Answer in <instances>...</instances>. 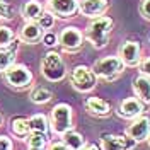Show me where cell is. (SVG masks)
I'll return each instance as SVG.
<instances>
[{
	"label": "cell",
	"instance_id": "9",
	"mask_svg": "<svg viewBox=\"0 0 150 150\" xmlns=\"http://www.w3.org/2000/svg\"><path fill=\"white\" fill-rule=\"evenodd\" d=\"M48 10L55 17L70 19L79 12V0H48Z\"/></svg>",
	"mask_w": 150,
	"mask_h": 150
},
{
	"label": "cell",
	"instance_id": "6",
	"mask_svg": "<svg viewBox=\"0 0 150 150\" xmlns=\"http://www.w3.org/2000/svg\"><path fill=\"white\" fill-rule=\"evenodd\" d=\"M70 82L74 85L75 91L79 92H91L96 84H97V77L89 67L79 65L74 68V72L70 75Z\"/></svg>",
	"mask_w": 150,
	"mask_h": 150
},
{
	"label": "cell",
	"instance_id": "14",
	"mask_svg": "<svg viewBox=\"0 0 150 150\" xmlns=\"http://www.w3.org/2000/svg\"><path fill=\"white\" fill-rule=\"evenodd\" d=\"M19 38L26 45H36L38 41H41V38H43V29L39 28V24L36 21H28L21 29Z\"/></svg>",
	"mask_w": 150,
	"mask_h": 150
},
{
	"label": "cell",
	"instance_id": "3",
	"mask_svg": "<svg viewBox=\"0 0 150 150\" xmlns=\"http://www.w3.org/2000/svg\"><path fill=\"white\" fill-rule=\"evenodd\" d=\"M50 126L53 133L56 135H63L68 130L74 128V123H72V108L65 103L56 104L55 108L51 109V118H50Z\"/></svg>",
	"mask_w": 150,
	"mask_h": 150
},
{
	"label": "cell",
	"instance_id": "17",
	"mask_svg": "<svg viewBox=\"0 0 150 150\" xmlns=\"http://www.w3.org/2000/svg\"><path fill=\"white\" fill-rule=\"evenodd\" d=\"M43 5H41V2H38V0H28L24 5H22V9H21V14H22V17L26 19V21H38V17L43 14Z\"/></svg>",
	"mask_w": 150,
	"mask_h": 150
},
{
	"label": "cell",
	"instance_id": "27",
	"mask_svg": "<svg viewBox=\"0 0 150 150\" xmlns=\"http://www.w3.org/2000/svg\"><path fill=\"white\" fill-rule=\"evenodd\" d=\"M41 41H43V45L46 48H53L58 45V36H56L55 33H46V34H43Z\"/></svg>",
	"mask_w": 150,
	"mask_h": 150
},
{
	"label": "cell",
	"instance_id": "26",
	"mask_svg": "<svg viewBox=\"0 0 150 150\" xmlns=\"http://www.w3.org/2000/svg\"><path fill=\"white\" fill-rule=\"evenodd\" d=\"M14 17V9L10 7L7 2L0 0V21H9Z\"/></svg>",
	"mask_w": 150,
	"mask_h": 150
},
{
	"label": "cell",
	"instance_id": "34",
	"mask_svg": "<svg viewBox=\"0 0 150 150\" xmlns=\"http://www.w3.org/2000/svg\"><path fill=\"white\" fill-rule=\"evenodd\" d=\"M147 140H149V145H150V135H149V138H147Z\"/></svg>",
	"mask_w": 150,
	"mask_h": 150
},
{
	"label": "cell",
	"instance_id": "16",
	"mask_svg": "<svg viewBox=\"0 0 150 150\" xmlns=\"http://www.w3.org/2000/svg\"><path fill=\"white\" fill-rule=\"evenodd\" d=\"M85 108H87V111L94 114V116H108L109 112H111V108H109V104L106 103L104 99H99V97H89V99H85Z\"/></svg>",
	"mask_w": 150,
	"mask_h": 150
},
{
	"label": "cell",
	"instance_id": "23",
	"mask_svg": "<svg viewBox=\"0 0 150 150\" xmlns=\"http://www.w3.org/2000/svg\"><path fill=\"white\" fill-rule=\"evenodd\" d=\"M12 63H16V53H14V50L0 48V74L5 72Z\"/></svg>",
	"mask_w": 150,
	"mask_h": 150
},
{
	"label": "cell",
	"instance_id": "5",
	"mask_svg": "<svg viewBox=\"0 0 150 150\" xmlns=\"http://www.w3.org/2000/svg\"><path fill=\"white\" fill-rule=\"evenodd\" d=\"M5 82L14 87V89H26L33 82V74L26 65L21 63H12V65L4 72Z\"/></svg>",
	"mask_w": 150,
	"mask_h": 150
},
{
	"label": "cell",
	"instance_id": "35",
	"mask_svg": "<svg viewBox=\"0 0 150 150\" xmlns=\"http://www.w3.org/2000/svg\"><path fill=\"white\" fill-rule=\"evenodd\" d=\"M28 150H36V149H28Z\"/></svg>",
	"mask_w": 150,
	"mask_h": 150
},
{
	"label": "cell",
	"instance_id": "13",
	"mask_svg": "<svg viewBox=\"0 0 150 150\" xmlns=\"http://www.w3.org/2000/svg\"><path fill=\"white\" fill-rule=\"evenodd\" d=\"M108 9V0H79V12L85 17L103 16Z\"/></svg>",
	"mask_w": 150,
	"mask_h": 150
},
{
	"label": "cell",
	"instance_id": "10",
	"mask_svg": "<svg viewBox=\"0 0 150 150\" xmlns=\"http://www.w3.org/2000/svg\"><path fill=\"white\" fill-rule=\"evenodd\" d=\"M142 48L138 41H125V45L120 48V58L126 67H138L142 62Z\"/></svg>",
	"mask_w": 150,
	"mask_h": 150
},
{
	"label": "cell",
	"instance_id": "25",
	"mask_svg": "<svg viewBox=\"0 0 150 150\" xmlns=\"http://www.w3.org/2000/svg\"><path fill=\"white\" fill-rule=\"evenodd\" d=\"M36 22L39 24V28L43 29V31H45V29H51L55 26V14L50 12V10H43V14L38 17Z\"/></svg>",
	"mask_w": 150,
	"mask_h": 150
},
{
	"label": "cell",
	"instance_id": "20",
	"mask_svg": "<svg viewBox=\"0 0 150 150\" xmlns=\"http://www.w3.org/2000/svg\"><path fill=\"white\" fill-rule=\"evenodd\" d=\"M29 149H36V150H45L48 145V137L46 133H38V131H31L26 137Z\"/></svg>",
	"mask_w": 150,
	"mask_h": 150
},
{
	"label": "cell",
	"instance_id": "15",
	"mask_svg": "<svg viewBox=\"0 0 150 150\" xmlns=\"http://www.w3.org/2000/svg\"><path fill=\"white\" fill-rule=\"evenodd\" d=\"M133 91L143 104H150V77L138 75L133 82Z\"/></svg>",
	"mask_w": 150,
	"mask_h": 150
},
{
	"label": "cell",
	"instance_id": "19",
	"mask_svg": "<svg viewBox=\"0 0 150 150\" xmlns=\"http://www.w3.org/2000/svg\"><path fill=\"white\" fill-rule=\"evenodd\" d=\"M10 130H12V133H14L16 137H19L21 140H22V138L26 140V137L31 133V130H29V121L26 118H14V120L10 121Z\"/></svg>",
	"mask_w": 150,
	"mask_h": 150
},
{
	"label": "cell",
	"instance_id": "4",
	"mask_svg": "<svg viewBox=\"0 0 150 150\" xmlns=\"http://www.w3.org/2000/svg\"><path fill=\"white\" fill-rule=\"evenodd\" d=\"M125 63L121 62L120 56H104L99 58L92 67V72L96 74V77H101L104 80H114L118 75L123 72Z\"/></svg>",
	"mask_w": 150,
	"mask_h": 150
},
{
	"label": "cell",
	"instance_id": "30",
	"mask_svg": "<svg viewBox=\"0 0 150 150\" xmlns=\"http://www.w3.org/2000/svg\"><path fill=\"white\" fill-rule=\"evenodd\" d=\"M140 14L143 16V19L150 21V0H143L140 5Z\"/></svg>",
	"mask_w": 150,
	"mask_h": 150
},
{
	"label": "cell",
	"instance_id": "12",
	"mask_svg": "<svg viewBox=\"0 0 150 150\" xmlns=\"http://www.w3.org/2000/svg\"><path fill=\"white\" fill-rule=\"evenodd\" d=\"M116 112L121 118L135 120V118L142 116V112H143V103H142L138 97H126V99L121 101V104H120V108H118Z\"/></svg>",
	"mask_w": 150,
	"mask_h": 150
},
{
	"label": "cell",
	"instance_id": "33",
	"mask_svg": "<svg viewBox=\"0 0 150 150\" xmlns=\"http://www.w3.org/2000/svg\"><path fill=\"white\" fill-rule=\"evenodd\" d=\"M0 125H2V112H0Z\"/></svg>",
	"mask_w": 150,
	"mask_h": 150
},
{
	"label": "cell",
	"instance_id": "28",
	"mask_svg": "<svg viewBox=\"0 0 150 150\" xmlns=\"http://www.w3.org/2000/svg\"><path fill=\"white\" fill-rule=\"evenodd\" d=\"M0 150H14V143L7 135H0Z\"/></svg>",
	"mask_w": 150,
	"mask_h": 150
},
{
	"label": "cell",
	"instance_id": "11",
	"mask_svg": "<svg viewBox=\"0 0 150 150\" xmlns=\"http://www.w3.org/2000/svg\"><path fill=\"white\" fill-rule=\"evenodd\" d=\"M126 135L131 137L137 143L147 140L150 135V118L149 116H138V118H135V121L128 126Z\"/></svg>",
	"mask_w": 150,
	"mask_h": 150
},
{
	"label": "cell",
	"instance_id": "18",
	"mask_svg": "<svg viewBox=\"0 0 150 150\" xmlns=\"http://www.w3.org/2000/svg\"><path fill=\"white\" fill-rule=\"evenodd\" d=\"M62 137H63V143H65L70 150H80L85 145L84 137H82L80 133L74 131V130H68L67 133H63Z\"/></svg>",
	"mask_w": 150,
	"mask_h": 150
},
{
	"label": "cell",
	"instance_id": "24",
	"mask_svg": "<svg viewBox=\"0 0 150 150\" xmlns=\"http://www.w3.org/2000/svg\"><path fill=\"white\" fill-rule=\"evenodd\" d=\"M16 39L14 31L7 26H0V48H9Z\"/></svg>",
	"mask_w": 150,
	"mask_h": 150
},
{
	"label": "cell",
	"instance_id": "1",
	"mask_svg": "<svg viewBox=\"0 0 150 150\" xmlns=\"http://www.w3.org/2000/svg\"><path fill=\"white\" fill-rule=\"evenodd\" d=\"M112 29V19L108 16L92 17L91 24L85 28V38L96 50H103L109 41V33Z\"/></svg>",
	"mask_w": 150,
	"mask_h": 150
},
{
	"label": "cell",
	"instance_id": "21",
	"mask_svg": "<svg viewBox=\"0 0 150 150\" xmlns=\"http://www.w3.org/2000/svg\"><path fill=\"white\" fill-rule=\"evenodd\" d=\"M29 121V130L31 131H38V133H46L48 135V128H50V121L45 114H34L28 120Z\"/></svg>",
	"mask_w": 150,
	"mask_h": 150
},
{
	"label": "cell",
	"instance_id": "2",
	"mask_svg": "<svg viewBox=\"0 0 150 150\" xmlns=\"http://www.w3.org/2000/svg\"><path fill=\"white\" fill-rule=\"evenodd\" d=\"M41 75L50 82H62L67 75L65 62L60 53L48 51L41 60Z\"/></svg>",
	"mask_w": 150,
	"mask_h": 150
},
{
	"label": "cell",
	"instance_id": "29",
	"mask_svg": "<svg viewBox=\"0 0 150 150\" xmlns=\"http://www.w3.org/2000/svg\"><path fill=\"white\" fill-rule=\"evenodd\" d=\"M138 67H140L142 75H145V77H150V56H147L145 60H142Z\"/></svg>",
	"mask_w": 150,
	"mask_h": 150
},
{
	"label": "cell",
	"instance_id": "22",
	"mask_svg": "<svg viewBox=\"0 0 150 150\" xmlns=\"http://www.w3.org/2000/svg\"><path fill=\"white\" fill-rule=\"evenodd\" d=\"M51 97H53V94L46 87H36L29 94V99L34 104H46L48 101H51Z\"/></svg>",
	"mask_w": 150,
	"mask_h": 150
},
{
	"label": "cell",
	"instance_id": "8",
	"mask_svg": "<svg viewBox=\"0 0 150 150\" xmlns=\"http://www.w3.org/2000/svg\"><path fill=\"white\" fill-rule=\"evenodd\" d=\"M101 145H103V150H131L137 145V142L128 135L104 133L101 135Z\"/></svg>",
	"mask_w": 150,
	"mask_h": 150
},
{
	"label": "cell",
	"instance_id": "7",
	"mask_svg": "<svg viewBox=\"0 0 150 150\" xmlns=\"http://www.w3.org/2000/svg\"><path fill=\"white\" fill-rule=\"evenodd\" d=\"M58 45H62V48L65 51H77L84 45V34H82L80 29L74 28V26H68V28H65L60 33Z\"/></svg>",
	"mask_w": 150,
	"mask_h": 150
},
{
	"label": "cell",
	"instance_id": "31",
	"mask_svg": "<svg viewBox=\"0 0 150 150\" xmlns=\"http://www.w3.org/2000/svg\"><path fill=\"white\" fill-rule=\"evenodd\" d=\"M48 150H70V149L67 147L63 142H53V143H50Z\"/></svg>",
	"mask_w": 150,
	"mask_h": 150
},
{
	"label": "cell",
	"instance_id": "32",
	"mask_svg": "<svg viewBox=\"0 0 150 150\" xmlns=\"http://www.w3.org/2000/svg\"><path fill=\"white\" fill-rule=\"evenodd\" d=\"M80 150H101V149H99L97 145H94V143H85Z\"/></svg>",
	"mask_w": 150,
	"mask_h": 150
}]
</instances>
